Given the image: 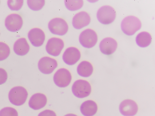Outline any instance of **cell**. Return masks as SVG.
<instances>
[{"label": "cell", "instance_id": "cell-7", "mask_svg": "<svg viewBox=\"0 0 155 116\" xmlns=\"http://www.w3.org/2000/svg\"><path fill=\"white\" fill-rule=\"evenodd\" d=\"M71 79L72 76L70 71L64 68L58 69L54 74L53 77L55 84L61 88L68 86L71 82Z\"/></svg>", "mask_w": 155, "mask_h": 116}, {"label": "cell", "instance_id": "cell-18", "mask_svg": "<svg viewBox=\"0 0 155 116\" xmlns=\"http://www.w3.org/2000/svg\"><path fill=\"white\" fill-rule=\"evenodd\" d=\"M97 110V106L96 103L91 100L84 102L80 106V111L84 116H93Z\"/></svg>", "mask_w": 155, "mask_h": 116}, {"label": "cell", "instance_id": "cell-17", "mask_svg": "<svg viewBox=\"0 0 155 116\" xmlns=\"http://www.w3.org/2000/svg\"><path fill=\"white\" fill-rule=\"evenodd\" d=\"M30 50V46L25 38L18 39L15 43L13 50L17 55L22 56L26 54Z\"/></svg>", "mask_w": 155, "mask_h": 116}, {"label": "cell", "instance_id": "cell-21", "mask_svg": "<svg viewBox=\"0 0 155 116\" xmlns=\"http://www.w3.org/2000/svg\"><path fill=\"white\" fill-rule=\"evenodd\" d=\"M64 2L66 8L71 11L77 10L80 9L83 5V0H65Z\"/></svg>", "mask_w": 155, "mask_h": 116}, {"label": "cell", "instance_id": "cell-23", "mask_svg": "<svg viewBox=\"0 0 155 116\" xmlns=\"http://www.w3.org/2000/svg\"><path fill=\"white\" fill-rule=\"evenodd\" d=\"M45 0H28L27 4L32 10L37 11L41 9L45 4Z\"/></svg>", "mask_w": 155, "mask_h": 116}, {"label": "cell", "instance_id": "cell-11", "mask_svg": "<svg viewBox=\"0 0 155 116\" xmlns=\"http://www.w3.org/2000/svg\"><path fill=\"white\" fill-rule=\"evenodd\" d=\"M138 107L134 101L126 99L123 101L119 105V110L120 113L125 116H133L137 112Z\"/></svg>", "mask_w": 155, "mask_h": 116}, {"label": "cell", "instance_id": "cell-5", "mask_svg": "<svg viewBox=\"0 0 155 116\" xmlns=\"http://www.w3.org/2000/svg\"><path fill=\"white\" fill-rule=\"evenodd\" d=\"M48 28L52 34L62 36L68 32V26L64 20L61 18H56L51 19L49 22Z\"/></svg>", "mask_w": 155, "mask_h": 116}, {"label": "cell", "instance_id": "cell-6", "mask_svg": "<svg viewBox=\"0 0 155 116\" xmlns=\"http://www.w3.org/2000/svg\"><path fill=\"white\" fill-rule=\"evenodd\" d=\"M98 40L96 32L91 29H87L83 31L80 34L79 41L84 47L90 48L94 46Z\"/></svg>", "mask_w": 155, "mask_h": 116}, {"label": "cell", "instance_id": "cell-14", "mask_svg": "<svg viewBox=\"0 0 155 116\" xmlns=\"http://www.w3.org/2000/svg\"><path fill=\"white\" fill-rule=\"evenodd\" d=\"M91 20L90 16L87 12L81 11L74 16L72 24L75 28L80 29L88 25L90 22Z\"/></svg>", "mask_w": 155, "mask_h": 116}, {"label": "cell", "instance_id": "cell-15", "mask_svg": "<svg viewBox=\"0 0 155 116\" xmlns=\"http://www.w3.org/2000/svg\"><path fill=\"white\" fill-rule=\"evenodd\" d=\"M117 47V43L114 38L107 37L103 39L100 42L99 48L103 54L110 55L113 53Z\"/></svg>", "mask_w": 155, "mask_h": 116}, {"label": "cell", "instance_id": "cell-25", "mask_svg": "<svg viewBox=\"0 0 155 116\" xmlns=\"http://www.w3.org/2000/svg\"><path fill=\"white\" fill-rule=\"evenodd\" d=\"M0 116H18L17 110L11 107H5L0 111Z\"/></svg>", "mask_w": 155, "mask_h": 116}, {"label": "cell", "instance_id": "cell-16", "mask_svg": "<svg viewBox=\"0 0 155 116\" xmlns=\"http://www.w3.org/2000/svg\"><path fill=\"white\" fill-rule=\"evenodd\" d=\"M47 98L45 95L41 93L34 94L31 97L28 102L29 107L35 110H38L44 107L47 103Z\"/></svg>", "mask_w": 155, "mask_h": 116}, {"label": "cell", "instance_id": "cell-20", "mask_svg": "<svg viewBox=\"0 0 155 116\" xmlns=\"http://www.w3.org/2000/svg\"><path fill=\"white\" fill-rule=\"evenodd\" d=\"M152 37L148 32L143 31L139 33L136 38V41L137 45L142 47L148 46L152 41Z\"/></svg>", "mask_w": 155, "mask_h": 116}, {"label": "cell", "instance_id": "cell-27", "mask_svg": "<svg viewBox=\"0 0 155 116\" xmlns=\"http://www.w3.org/2000/svg\"><path fill=\"white\" fill-rule=\"evenodd\" d=\"M38 116H57L55 112L50 110H46L41 112Z\"/></svg>", "mask_w": 155, "mask_h": 116}, {"label": "cell", "instance_id": "cell-1", "mask_svg": "<svg viewBox=\"0 0 155 116\" xmlns=\"http://www.w3.org/2000/svg\"><path fill=\"white\" fill-rule=\"evenodd\" d=\"M142 24L140 20L134 16L125 17L122 21L121 28L126 34L131 36L134 34L141 28Z\"/></svg>", "mask_w": 155, "mask_h": 116}, {"label": "cell", "instance_id": "cell-12", "mask_svg": "<svg viewBox=\"0 0 155 116\" xmlns=\"http://www.w3.org/2000/svg\"><path fill=\"white\" fill-rule=\"evenodd\" d=\"M81 56V53L78 49L74 47H70L65 50L63 54L62 58L66 64L72 65L79 61Z\"/></svg>", "mask_w": 155, "mask_h": 116}, {"label": "cell", "instance_id": "cell-24", "mask_svg": "<svg viewBox=\"0 0 155 116\" xmlns=\"http://www.w3.org/2000/svg\"><path fill=\"white\" fill-rule=\"evenodd\" d=\"M23 0H8L7 5L9 8L12 11H18L22 7Z\"/></svg>", "mask_w": 155, "mask_h": 116}, {"label": "cell", "instance_id": "cell-9", "mask_svg": "<svg viewBox=\"0 0 155 116\" xmlns=\"http://www.w3.org/2000/svg\"><path fill=\"white\" fill-rule=\"evenodd\" d=\"M64 46V42L61 39L54 37L48 40L46 50L49 54L56 56L59 55Z\"/></svg>", "mask_w": 155, "mask_h": 116}, {"label": "cell", "instance_id": "cell-19", "mask_svg": "<svg viewBox=\"0 0 155 116\" xmlns=\"http://www.w3.org/2000/svg\"><path fill=\"white\" fill-rule=\"evenodd\" d=\"M93 71V67L92 65L87 61H84L81 62L77 68V71L79 75L84 77L91 76Z\"/></svg>", "mask_w": 155, "mask_h": 116}, {"label": "cell", "instance_id": "cell-10", "mask_svg": "<svg viewBox=\"0 0 155 116\" xmlns=\"http://www.w3.org/2000/svg\"><path fill=\"white\" fill-rule=\"evenodd\" d=\"M58 66L57 61L48 56L44 57L38 62V67L39 70L45 74L51 73Z\"/></svg>", "mask_w": 155, "mask_h": 116}, {"label": "cell", "instance_id": "cell-8", "mask_svg": "<svg viewBox=\"0 0 155 116\" xmlns=\"http://www.w3.org/2000/svg\"><path fill=\"white\" fill-rule=\"evenodd\" d=\"M23 21L21 17L19 14L13 13L8 15L5 20V25L9 31L16 32L21 28Z\"/></svg>", "mask_w": 155, "mask_h": 116}, {"label": "cell", "instance_id": "cell-26", "mask_svg": "<svg viewBox=\"0 0 155 116\" xmlns=\"http://www.w3.org/2000/svg\"><path fill=\"white\" fill-rule=\"evenodd\" d=\"M8 78V74L6 71L3 69L0 68V85L5 83Z\"/></svg>", "mask_w": 155, "mask_h": 116}, {"label": "cell", "instance_id": "cell-22", "mask_svg": "<svg viewBox=\"0 0 155 116\" xmlns=\"http://www.w3.org/2000/svg\"><path fill=\"white\" fill-rule=\"evenodd\" d=\"M10 48L5 43L0 42V61L6 59L10 55Z\"/></svg>", "mask_w": 155, "mask_h": 116}, {"label": "cell", "instance_id": "cell-4", "mask_svg": "<svg viewBox=\"0 0 155 116\" xmlns=\"http://www.w3.org/2000/svg\"><path fill=\"white\" fill-rule=\"evenodd\" d=\"M91 90V85L86 80L79 79L73 83L72 91L74 95L79 98H83L89 96Z\"/></svg>", "mask_w": 155, "mask_h": 116}, {"label": "cell", "instance_id": "cell-2", "mask_svg": "<svg viewBox=\"0 0 155 116\" xmlns=\"http://www.w3.org/2000/svg\"><path fill=\"white\" fill-rule=\"evenodd\" d=\"M28 95V92L25 88L21 86H16L10 91L8 98L12 104L20 106L25 102Z\"/></svg>", "mask_w": 155, "mask_h": 116}, {"label": "cell", "instance_id": "cell-28", "mask_svg": "<svg viewBox=\"0 0 155 116\" xmlns=\"http://www.w3.org/2000/svg\"><path fill=\"white\" fill-rule=\"evenodd\" d=\"M64 116H78L77 115L73 114H66Z\"/></svg>", "mask_w": 155, "mask_h": 116}, {"label": "cell", "instance_id": "cell-13", "mask_svg": "<svg viewBox=\"0 0 155 116\" xmlns=\"http://www.w3.org/2000/svg\"><path fill=\"white\" fill-rule=\"evenodd\" d=\"M28 37L33 46L39 47L43 44L45 39V35L44 32L41 29L35 28L29 31Z\"/></svg>", "mask_w": 155, "mask_h": 116}, {"label": "cell", "instance_id": "cell-3", "mask_svg": "<svg viewBox=\"0 0 155 116\" xmlns=\"http://www.w3.org/2000/svg\"><path fill=\"white\" fill-rule=\"evenodd\" d=\"M97 17L99 21L104 24H108L113 22L116 17L115 9L109 5H104L98 10Z\"/></svg>", "mask_w": 155, "mask_h": 116}]
</instances>
